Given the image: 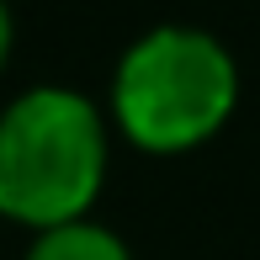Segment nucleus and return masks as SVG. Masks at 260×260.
<instances>
[{"mask_svg": "<svg viewBox=\"0 0 260 260\" xmlns=\"http://www.w3.org/2000/svg\"><path fill=\"white\" fill-rule=\"evenodd\" d=\"M106 181V122L80 90L38 85L0 112V218L48 234L80 223Z\"/></svg>", "mask_w": 260, "mask_h": 260, "instance_id": "obj_1", "label": "nucleus"}, {"mask_svg": "<svg viewBox=\"0 0 260 260\" xmlns=\"http://www.w3.org/2000/svg\"><path fill=\"white\" fill-rule=\"evenodd\" d=\"M239 106V64L202 27H154L122 53L112 117L138 149L181 154L218 133Z\"/></svg>", "mask_w": 260, "mask_h": 260, "instance_id": "obj_2", "label": "nucleus"}, {"mask_svg": "<svg viewBox=\"0 0 260 260\" xmlns=\"http://www.w3.org/2000/svg\"><path fill=\"white\" fill-rule=\"evenodd\" d=\"M27 260H133V255H127V244L117 239L112 229L80 218V223H64V229L38 234Z\"/></svg>", "mask_w": 260, "mask_h": 260, "instance_id": "obj_3", "label": "nucleus"}, {"mask_svg": "<svg viewBox=\"0 0 260 260\" xmlns=\"http://www.w3.org/2000/svg\"><path fill=\"white\" fill-rule=\"evenodd\" d=\"M6 53H11V11L0 0V64H6Z\"/></svg>", "mask_w": 260, "mask_h": 260, "instance_id": "obj_4", "label": "nucleus"}]
</instances>
